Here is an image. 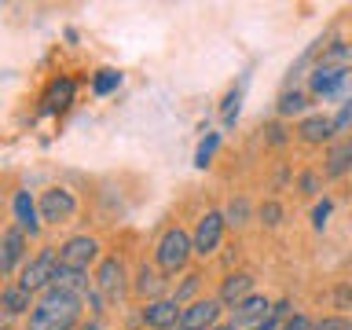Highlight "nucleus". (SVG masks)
Here are the masks:
<instances>
[{"instance_id":"f257e3e1","label":"nucleus","mask_w":352,"mask_h":330,"mask_svg":"<svg viewBox=\"0 0 352 330\" xmlns=\"http://www.w3.org/2000/svg\"><path fill=\"white\" fill-rule=\"evenodd\" d=\"M81 319V297L66 290H44V297L30 312V330H74Z\"/></svg>"},{"instance_id":"f03ea898","label":"nucleus","mask_w":352,"mask_h":330,"mask_svg":"<svg viewBox=\"0 0 352 330\" xmlns=\"http://www.w3.org/2000/svg\"><path fill=\"white\" fill-rule=\"evenodd\" d=\"M191 253H195V239L187 235V231H180V228H169L162 235V242H158V268L176 275L187 261H191Z\"/></svg>"},{"instance_id":"7ed1b4c3","label":"nucleus","mask_w":352,"mask_h":330,"mask_svg":"<svg viewBox=\"0 0 352 330\" xmlns=\"http://www.w3.org/2000/svg\"><path fill=\"white\" fill-rule=\"evenodd\" d=\"M55 272H59V253H55V246H44L37 257H33L26 268H22L19 286H26L30 294H33V290H52Z\"/></svg>"},{"instance_id":"20e7f679","label":"nucleus","mask_w":352,"mask_h":330,"mask_svg":"<svg viewBox=\"0 0 352 330\" xmlns=\"http://www.w3.org/2000/svg\"><path fill=\"white\" fill-rule=\"evenodd\" d=\"M96 257H99V242L92 235H77L59 250V264L63 268H74V272H88L96 264Z\"/></svg>"},{"instance_id":"39448f33","label":"nucleus","mask_w":352,"mask_h":330,"mask_svg":"<svg viewBox=\"0 0 352 330\" xmlns=\"http://www.w3.org/2000/svg\"><path fill=\"white\" fill-rule=\"evenodd\" d=\"M272 312L275 308L264 301V297H246L242 305L231 308V327L235 330H261L272 319Z\"/></svg>"},{"instance_id":"423d86ee","label":"nucleus","mask_w":352,"mask_h":330,"mask_svg":"<svg viewBox=\"0 0 352 330\" xmlns=\"http://www.w3.org/2000/svg\"><path fill=\"white\" fill-rule=\"evenodd\" d=\"M37 206H41V220H48V224H63V220H70L77 213V198L70 191H63V187L44 191Z\"/></svg>"},{"instance_id":"0eeeda50","label":"nucleus","mask_w":352,"mask_h":330,"mask_svg":"<svg viewBox=\"0 0 352 330\" xmlns=\"http://www.w3.org/2000/svg\"><path fill=\"white\" fill-rule=\"evenodd\" d=\"M224 224H228L224 213H206L202 220H198V228H195V253H198V257H209V253L220 246Z\"/></svg>"},{"instance_id":"6e6552de","label":"nucleus","mask_w":352,"mask_h":330,"mask_svg":"<svg viewBox=\"0 0 352 330\" xmlns=\"http://www.w3.org/2000/svg\"><path fill=\"white\" fill-rule=\"evenodd\" d=\"M96 294L99 297H121L125 294V264H121L118 257H107L103 264H99V272H96Z\"/></svg>"},{"instance_id":"1a4fd4ad","label":"nucleus","mask_w":352,"mask_h":330,"mask_svg":"<svg viewBox=\"0 0 352 330\" xmlns=\"http://www.w3.org/2000/svg\"><path fill=\"white\" fill-rule=\"evenodd\" d=\"M180 316H184V308L176 305L173 297L147 301V308H143V323L154 327V330H176V327H180Z\"/></svg>"},{"instance_id":"9d476101","label":"nucleus","mask_w":352,"mask_h":330,"mask_svg":"<svg viewBox=\"0 0 352 330\" xmlns=\"http://www.w3.org/2000/svg\"><path fill=\"white\" fill-rule=\"evenodd\" d=\"M11 217H15V228H22L26 235H37L41 231V206L30 198V191H19L11 198Z\"/></svg>"},{"instance_id":"9b49d317","label":"nucleus","mask_w":352,"mask_h":330,"mask_svg":"<svg viewBox=\"0 0 352 330\" xmlns=\"http://www.w3.org/2000/svg\"><path fill=\"white\" fill-rule=\"evenodd\" d=\"M22 257H26V231H22V228H8L4 231V257H0V272L11 275L19 268Z\"/></svg>"},{"instance_id":"f8f14e48","label":"nucleus","mask_w":352,"mask_h":330,"mask_svg":"<svg viewBox=\"0 0 352 330\" xmlns=\"http://www.w3.org/2000/svg\"><path fill=\"white\" fill-rule=\"evenodd\" d=\"M246 297H253V279L246 272H239V275H228L224 286H220V305H242Z\"/></svg>"},{"instance_id":"ddd939ff","label":"nucleus","mask_w":352,"mask_h":330,"mask_svg":"<svg viewBox=\"0 0 352 330\" xmlns=\"http://www.w3.org/2000/svg\"><path fill=\"white\" fill-rule=\"evenodd\" d=\"M334 118H323V114H312V118H305L301 125H297V136H301L305 143H323L334 136Z\"/></svg>"},{"instance_id":"4468645a","label":"nucleus","mask_w":352,"mask_h":330,"mask_svg":"<svg viewBox=\"0 0 352 330\" xmlns=\"http://www.w3.org/2000/svg\"><path fill=\"white\" fill-rule=\"evenodd\" d=\"M74 81L70 77H59V81H52L48 85V92H44V110H48V114H55V110H66L74 103Z\"/></svg>"},{"instance_id":"2eb2a0df","label":"nucleus","mask_w":352,"mask_h":330,"mask_svg":"<svg viewBox=\"0 0 352 330\" xmlns=\"http://www.w3.org/2000/svg\"><path fill=\"white\" fill-rule=\"evenodd\" d=\"M136 294H140V297H151V301H162V294H165V279L158 275V268L143 264L140 275H136Z\"/></svg>"},{"instance_id":"dca6fc26","label":"nucleus","mask_w":352,"mask_h":330,"mask_svg":"<svg viewBox=\"0 0 352 330\" xmlns=\"http://www.w3.org/2000/svg\"><path fill=\"white\" fill-rule=\"evenodd\" d=\"M55 290H66V294H77V297H85L88 294V272H74V268H63L59 264V272H55Z\"/></svg>"},{"instance_id":"f3484780","label":"nucleus","mask_w":352,"mask_h":330,"mask_svg":"<svg viewBox=\"0 0 352 330\" xmlns=\"http://www.w3.org/2000/svg\"><path fill=\"white\" fill-rule=\"evenodd\" d=\"M352 165V140H338L327 154V176H345Z\"/></svg>"},{"instance_id":"a211bd4d","label":"nucleus","mask_w":352,"mask_h":330,"mask_svg":"<svg viewBox=\"0 0 352 330\" xmlns=\"http://www.w3.org/2000/svg\"><path fill=\"white\" fill-rule=\"evenodd\" d=\"M30 290H26V286H4V297H0V305H4V316H22V312H26V308H33L30 305Z\"/></svg>"},{"instance_id":"6ab92c4d","label":"nucleus","mask_w":352,"mask_h":330,"mask_svg":"<svg viewBox=\"0 0 352 330\" xmlns=\"http://www.w3.org/2000/svg\"><path fill=\"white\" fill-rule=\"evenodd\" d=\"M319 66H323V70H341L345 74V66H352V44H330V48H323Z\"/></svg>"},{"instance_id":"aec40b11","label":"nucleus","mask_w":352,"mask_h":330,"mask_svg":"<svg viewBox=\"0 0 352 330\" xmlns=\"http://www.w3.org/2000/svg\"><path fill=\"white\" fill-rule=\"evenodd\" d=\"M341 81H345V74L341 70H323V66H316V74H312V92L316 96H330V92H338Z\"/></svg>"},{"instance_id":"412c9836","label":"nucleus","mask_w":352,"mask_h":330,"mask_svg":"<svg viewBox=\"0 0 352 330\" xmlns=\"http://www.w3.org/2000/svg\"><path fill=\"white\" fill-rule=\"evenodd\" d=\"M118 85H121V74H114V70H99V74H96V81H92L96 96H110Z\"/></svg>"},{"instance_id":"4be33fe9","label":"nucleus","mask_w":352,"mask_h":330,"mask_svg":"<svg viewBox=\"0 0 352 330\" xmlns=\"http://www.w3.org/2000/svg\"><path fill=\"white\" fill-rule=\"evenodd\" d=\"M305 110V96H297V92H286L283 99H279V114L283 118H290V114H301Z\"/></svg>"},{"instance_id":"5701e85b","label":"nucleus","mask_w":352,"mask_h":330,"mask_svg":"<svg viewBox=\"0 0 352 330\" xmlns=\"http://www.w3.org/2000/svg\"><path fill=\"white\" fill-rule=\"evenodd\" d=\"M217 143H220V136L217 132H209V136L198 143V154H195V165H206L209 158H213V151H217Z\"/></svg>"},{"instance_id":"b1692460","label":"nucleus","mask_w":352,"mask_h":330,"mask_svg":"<svg viewBox=\"0 0 352 330\" xmlns=\"http://www.w3.org/2000/svg\"><path fill=\"white\" fill-rule=\"evenodd\" d=\"M198 283H202V275H187V279H184V286L176 290V297H173V301L184 308V301H187V297H191V294L198 290Z\"/></svg>"},{"instance_id":"393cba45","label":"nucleus","mask_w":352,"mask_h":330,"mask_svg":"<svg viewBox=\"0 0 352 330\" xmlns=\"http://www.w3.org/2000/svg\"><path fill=\"white\" fill-rule=\"evenodd\" d=\"M239 99H242L239 88H235V92H228V99H224V121H228V125L239 118Z\"/></svg>"},{"instance_id":"a878e982","label":"nucleus","mask_w":352,"mask_h":330,"mask_svg":"<svg viewBox=\"0 0 352 330\" xmlns=\"http://www.w3.org/2000/svg\"><path fill=\"white\" fill-rule=\"evenodd\" d=\"M283 330H319V323H312V319H305V316H294Z\"/></svg>"},{"instance_id":"bb28decb","label":"nucleus","mask_w":352,"mask_h":330,"mask_svg":"<svg viewBox=\"0 0 352 330\" xmlns=\"http://www.w3.org/2000/svg\"><path fill=\"white\" fill-rule=\"evenodd\" d=\"M319 330H352V323H349V319H341V316H334V319H323Z\"/></svg>"},{"instance_id":"cd10ccee","label":"nucleus","mask_w":352,"mask_h":330,"mask_svg":"<svg viewBox=\"0 0 352 330\" xmlns=\"http://www.w3.org/2000/svg\"><path fill=\"white\" fill-rule=\"evenodd\" d=\"M261 217H264V224H272V228H275V224H279V206H272V202H268V206L261 209Z\"/></svg>"},{"instance_id":"c85d7f7f","label":"nucleus","mask_w":352,"mask_h":330,"mask_svg":"<svg viewBox=\"0 0 352 330\" xmlns=\"http://www.w3.org/2000/svg\"><path fill=\"white\" fill-rule=\"evenodd\" d=\"M327 217H330V202H319V206H316V213H312L316 228H323V224H327Z\"/></svg>"},{"instance_id":"c756f323","label":"nucleus","mask_w":352,"mask_h":330,"mask_svg":"<svg viewBox=\"0 0 352 330\" xmlns=\"http://www.w3.org/2000/svg\"><path fill=\"white\" fill-rule=\"evenodd\" d=\"M242 217H246V202H235V206L228 209V220H231V224H239Z\"/></svg>"},{"instance_id":"7c9ffc66","label":"nucleus","mask_w":352,"mask_h":330,"mask_svg":"<svg viewBox=\"0 0 352 330\" xmlns=\"http://www.w3.org/2000/svg\"><path fill=\"white\" fill-rule=\"evenodd\" d=\"M301 187H305V195H316V187H319L316 173H305V176H301Z\"/></svg>"},{"instance_id":"2f4dec72","label":"nucleus","mask_w":352,"mask_h":330,"mask_svg":"<svg viewBox=\"0 0 352 330\" xmlns=\"http://www.w3.org/2000/svg\"><path fill=\"white\" fill-rule=\"evenodd\" d=\"M176 330H195V327H176Z\"/></svg>"},{"instance_id":"473e14b6","label":"nucleus","mask_w":352,"mask_h":330,"mask_svg":"<svg viewBox=\"0 0 352 330\" xmlns=\"http://www.w3.org/2000/svg\"><path fill=\"white\" fill-rule=\"evenodd\" d=\"M217 330H235V327H217Z\"/></svg>"}]
</instances>
